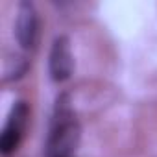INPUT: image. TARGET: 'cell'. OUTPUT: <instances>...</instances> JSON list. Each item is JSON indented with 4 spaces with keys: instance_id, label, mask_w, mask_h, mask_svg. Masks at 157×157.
<instances>
[{
    "instance_id": "5",
    "label": "cell",
    "mask_w": 157,
    "mask_h": 157,
    "mask_svg": "<svg viewBox=\"0 0 157 157\" xmlns=\"http://www.w3.org/2000/svg\"><path fill=\"white\" fill-rule=\"evenodd\" d=\"M70 157H72V155H70Z\"/></svg>"
},
{
    "instance_id": "1",
    "label": "cell",
    "mask_w": 157,
    "mask_h": 157,
    "mask_svg": "<svg viewBox=\"0 0 157 157\" xmlns=\"http://www.w3.org/2000/svg\"><path fill=\"white\" fill-rule=\"evenodd\" d=\"M80 142V126L72 120H59L54 128L48 144L46 157H70Z\"/></svg>"
},
{
    "instance_id": "2",
    "label": "cell",
    "mask_w": 157,
    "mask_h": 157,
    "mask_svg": "<svg viewBox=\"0 0 157 157\" xmlns=\"http://www.w3.org/2000/svg\"><path fill=\"white\" fill-rule=\"evenodd\" d=\"M37 13L32 2H21L17 11V22H15V35L19 44L24 50H30L35 46L37 41Z\"/></svg>"
},
{
    "instance_id": "3",
    "label": "cell",
    "mask_w": 157,
    "mask_h": 157,
    "mask_svg": "<svg viewBox=\"0 0 157 157\" xmlns=\"http://www.w3.org/2000/svg\"><path fill=\"white\" fill-rule=\"evenodd\" d=\"M74 68V59L70 52V43L67 37H57L50 52V76L54 82H65L70 78Z\"/></svg>"
},
{
    "instance_id": "4",
    "label": "cell",
    "mask_w": 157,
    "mask_h": 157,
    "mask_svg": "<svg viewBox=\"0 0 157 157\" xmlns=\"http://www.w3.org/2000/svg\"><path fill=\"white\" fill-rule=\"evenodd\" d=\"M22 129L21 126L17 124H11L8 122L4 131H2V137H0V151H2L4 155H10L17 150L19 142H21V137H22Z\"/></svg>"
}]
</instances>
